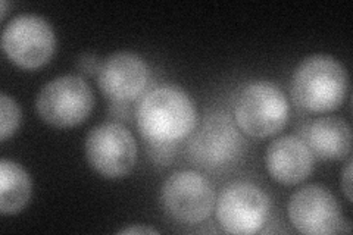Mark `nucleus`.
Returning <instances> with one entry per match:
<instances>
[{
    "instance_id": "nucleus-17",
    "label": "nucleus",
    "mask_w": 353,
    "mask_h": 235,
    "mask_svg": "<svg viewBox=\"0 0 353 235\" xmlns=\"http://www.w3.org/2000/svg\"><path fill=\"white\" fill-rule=\"evenodd\" d=\"M341 185H343L347 200L352 201V159L347 162V166L343 174V180H341Z\"/></svg>"
},
{
    "instance_id": "nucleus-15",
    "label": "nucleus",
    "mask_w": 353,
    "mask_h": 235,
    "mask_svg": "<svg viewBox=\"0 0 353 235\" xmlns=\"http://www.w3.org/2000/svg\"><path fill=\"white\" fill-rule=\"evenodd\" d=\"M21 122V110L12 97L0 94V140L14 136Z\"/></svg>"
},
{
    "instance_id": "nucleus-1",
    "label": "nucleus",
    "mask_w": 353,
    "mask_h": 235,
    "mask_svg": "<svg viewBox=\"0 0 353 235\" xmlns=\"http://www.w3.org/2000/svg\"><path fill=\"white\" fill-rule=\"evenodd\" d=\"M140 134L149 143H175L194 130L197 114L192 97L172 85L158 87L136 110Z\"/></svg>"
},
{
    "instance_id": "nucleus-9",
    "label": "nucleus",
    "mask_w": 353,
    "mask_h": 235,
    "mask_svg": "<svg viewBox=\"0 0 353 235\" xmlns=\"http://www.w3.org/2000/svg\"><path fill=\"white\" fill-rule=\"evenodd\" d=\"M85 154L96 172L117 180L130 174L134 167L137 144L127 128L115 122H106L88 132Z\"/></svg>"
},
{
    "instance_id": "nucleus-3",
    "label": "nucleus",
    "mask_w": 353,
    "mask_h": 235,
    "mask_svg": "<svg viewBox=\"0 0 353 235\" xmlns=\"http://www.w3.org/2000/svg\"><path fill=\"white\" fill-rule=\"evenodd\" d=\"M236 122L252 137H270L280 132L289 118V103L277 85L256 81L246 85L236 102Z\"/></svg>"
},
{
    "instance_id": "nucleus-2",
    "label": "nucleus",
    "mask_w": 353,
    "mask_h": 235,
    "mask_svg": "<svg viewBox=\"0 0 353 235\" xmlns=\"http://www.w3.org/2000/svg\"><path fill=\"white\" fill-rule=\"evenodd\" d=\"M347 90L349 78L345 66L327 54L309 56L297 66L292 80L296 103L315 114L340 108Z\"/></svg>"
},
{
    "instance_id": "nucleus-7",
    "label": "nucleus",
    "mask_w": 353,
    "mask_h": 235,
    "mask_svg": "<svg viewBox=\"0 0 353 235\" xmlns=\"http://www.w3.org/2000/svg\"><path fill=\"white\" fill-rule=\"evenodd\" d=\"M243 152V137L227 114L215 112L206 116L201 130L192 137L187 153L190 161L205 170L231 165Z\"/></svg>"
},
{
    "instance_id": "nucleus-13",
    "label": "nucleus",
    "mask_w": 353,
    "mask_h": 235,
    "mask_svg": "<svg viewBox=\"0 0 353 235\" xmlns=\"http://www.w3.org/2000/svg\"><path fill=\"white\" fill-rule=\"evenodd\" d=\"M306 137L311 152L325 161L343 159L352 150L350 125L337 116L316 119Z\"/></svg>"
},
{
    "instance_id": "nucleus-5",
    "label": "nucleus",
    "mask_w": 353,
    "mask_h": 235,
    "mask_svg": "<svg viewBox=\"0 0 353 235\" xmlns=\"http://www.w3.org/2000/svg\"><path fill=\"white\" fill-rule=\"evenodd\" d=\"M57 39L49 22L37 15H19L5 27L2 49L19 68L36 70L53 56Z\"/></svg>"
},
{
    "instance_id": "nucleus-4",
    "label": "nucleus",
    "mask_w": 353,
    "mask_h": 235,
    "mask_svg": "<svg viewBox=\"0 0 353 235\" xmlns=\"http://www.w3.org/2000/svg\"><path fill=\"white\" fill-rule=\"evenodd\" d=\"M93 106L92 88L77 75L54 78L41 88L36 102L40 118L58 128L80 125L92 114Z\"/></svg>"
},
{
    "instance_id": "nucleus-6",
    "label": "nucleus",
    "mask_w": 353,
    "mask_h": 235,
    "mask_svg": "<svg viewBox=\"0 0 353 235\" xmlns=\"http://www.w3.org/2000/svg\"><path fill=\"white\" fill-rule=\"evenodd\" d=\"M161 203L174 221L199 223L211 216L215 192L203 175L194 171H180L163 183Z\"/></svg>"
},
{
    "instance_id": "nucleus-12",
    "label": "nucleus",
    "mask_w": 353,
    "mask_h": 235,
    "mask_svg": "<svg viewBox=\"0 0 353 235\" xmlns=\"http://www.w3.org/2000/svg\"><path fill=\"white\" fill-rule=\"evenodd\" d=\"M265 163L275 181L284 185H294L311 175L314 154L299 137L285 136L268 145Z\"/></svg>"
},
{
    "instance_id": "nucleus-11",
    "label": "nucleus",
    "mask_w": 353,
    "mask_h": 235,
    "mask_svg": "<svg viewBox=\"0 0 353 235\" xmlns=\"http://www.w3.org/2000/svg\"><path fill=\"white\" fill-rule=\"evenodd\" d=\"M149 70L139 54L118 52L102 63L99 71V87L105 96L115 102L136 99L148 84Z\"/></svg>"
},
{
    "instance_id": "nucleus-18",
    "label": "nucleus",
    "mask_w": 353,
    "mask_h": 235,
    "mask_svg": "<svg viewBox=\"0 0 353 235\" xmlns=\"http://www.w3.org/2000/svg\"><path fill=\"white\" fill-rule=\"evenodd\" d=\"M119 234H158V231L148 227H131V228L119 231Z\"/></svg>"
},
{
    "instance_id": "nucleus-14",
    "label": "nucleus",
    "mask_w": 353,
    "mask_h": 235,
    "mask_svg": "<svg viewBox=\"0 0 353 235\" xmlns=\"http://www.w3.org/2000/svg\"><path fill=\"white\" fill-rule=\"evenodd\" d=\"M31 197V180L18 163L2 159L0 162V212L12 216L24 209Z\"/></svg>"
},
{
    "instance_id": "nucleus-19",
    "label": "nucleus",
    "mask_w": 353,
    "mask_h": 235,
    "mask_svg": "<svg viewBox=\"0 0 353 235\" xmlns=\"http://www.w3.org/2000/svg\"><path fill=\"white\" fill-rule=\"evenodd\" d=\"M0 5H2V14H0V18L5 19V17H6V14H8V12H6V10H8V9H6V8H8V3L3 0V2L0 3Z\"/></svg>"
},
{
    "instance_id": "nucleus-10",
    "label": "nucleus",
    "mask_w": 353,
    "mask_h": 235,
    "mask_svg": "<svg viewBox=\"0 0 353 235\" xmlns=\"http://www.w3.org/2000/svg\"><path fill=\"white\" fill-rule=\"evenodd\" d=\"M289 218L293 227L307 235L345 232V221L336 197L323 185H306L289 201Z\"/></svg>"
},
{
    "instance_id": "nucleus-8",
    "label": "nucleus",
    "mask_w": 353,
    "mask_h": 235,
    "mask_svg": "<svg viewBox=\"0 0 353 235\" xmlns=\"http://www.w3.org/2000/svg\"><path fill=\"white\" fill-rule=\"evenodd\" d=\"M270 198L262 190L246 181L230 184L216 201L219 225L230 234H256L270 218Z\"/></svg>"
},
{
    "instance_id": "nucleus-16",
    "label": "nucleus",
    "mask_w": 353,
    "mask_h": 235,
    "mask_svg": "<svg viewBox=\"0 0 353 235\" xmlns=\"http://www.w3.org/2000/svg\"><path fill=\"white\" fill-rule=\"evenodd\" d=\"M80 68H81L85 74L92 75V74H94L96 71H101L102 65H99L96 56H93V54H84L83 58L80 59Z\"/></svg>"
}]
</instances>
